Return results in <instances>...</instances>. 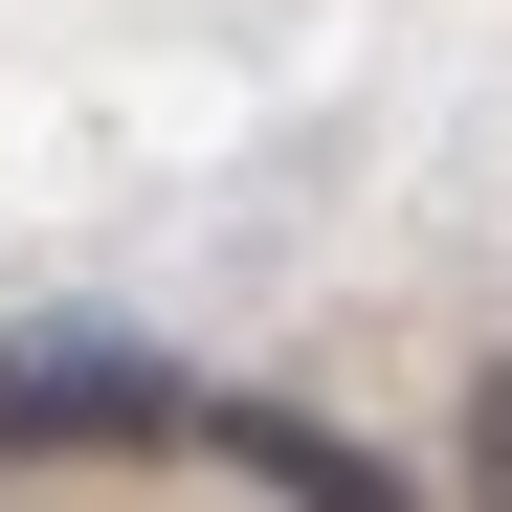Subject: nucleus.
Returning <instances> with one entry per match:
<instances>
[{
  "label": "nucleus",
  "mask_w": 512,
  "mask_h": 512,
  "mask_svg": "<svg viewBox=\"0 0 512 512\" xmlns=\"http://www.w3.org/2000/svg\"><path fill=\"white\" fill-rule=\"evenodd\" d=\"M468 512H512V357L468 379Z\"/></svg>",
  "instance_id": "obj_1"
}]
</instances>
